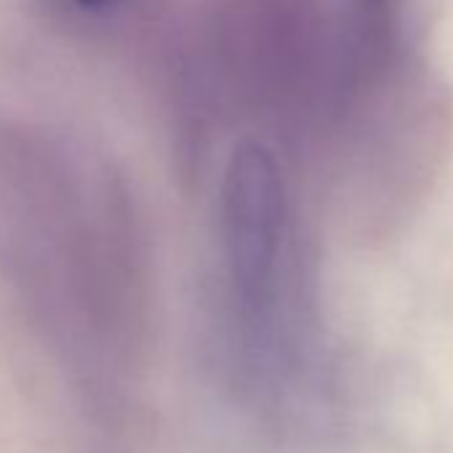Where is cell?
Here are the masks:
<instances>
[{"instance_id":"2","label":"cell","mask_w":453,"mask_h":453,"mask_svg":"<svg viewBox=\"0 0 453 453\" xmlns=\"http://www.w3.org/2000/svg\"><path fill=\"white\" fill-rule=\"evenodd\" d=\"M286 187L262 144H241L221 184V241L241 312L262 326L278 294L286 241Z\"/></svg>"},{"instance_id":"3","label":"cell","mask_w":453,"mask_h":453,"mask_svg":"<svg viewBox=\"0 0 453 453\" xmlns=\"http://www.w3.org/2000/svg\"><path fill=\"white\" fill-rule=\"evenodd\" d=\"M73 4L78 6V9H83V12H91V14H96V12H107V9H112L118 0H73Z\"/></svg>"},{"instance_id":"1","label":"cell","mask_w":453,"mask_h":453,"mask_svg":"<svg viewBox=\"0 0 453 453\" xmlns=\"http://www.w3.org/2000/svg\"><path fill=\"white\" fill-rule=\"evenodd\" d=\"M0 299L99 432L123 411L147 326L123 181L46 134L0 126Z\"/></svg>"}]
</instances>
